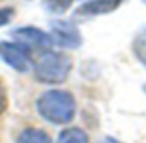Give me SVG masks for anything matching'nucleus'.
<instances>
[{
  "label": "nucleus",
  "instance_id": "5",
  "mask_svg": "<svg viewBox=\"0 0 146 143\" xmlns=\"http://www.w3.org/2000/svg\"><path fill=\"white\" fill-rule=\"evenodd\" d=\"M12 36L16 40H19L21 45H24L28 48H29V45L35 48H40V50H48L50 47H53V40H52L50 33H45L36 26H21L12 31Z\"/></svg>",
  "mask_w": 146,
  "mask_h": 143
},
{
  "label": "nucleus",
  "instance_id": "8",
  "mask_svg": "<svg viewBox=\"0 0 146 143\" xmlns=\"http://www.w3.org/2000/svg\"><path fill=\"white\" fill-rule=\"evenodd\" d=\"M57 143H90V136L81 128H67L58 134Z\"/></svg>",
  "mask_w": 146,
  "mask_h": 143
},
{
  "label": "nucleus",
  "instance_id": "4",
  "mask_svg": "<svg viewBox=\"0 0 146 143\" xmlns=\"http://www.w3.org/2000/svg\"><path fill=\"white\" fill-rule=\"evenodd\" d=\"M0 59L17 73H28L31 67V52L21 43L0 41Z\"/></svg>",
  "mask_w": 146,
  "mask_h": 143
},
{
  "label": "nucleus",
  "instance_id": "1",
  "mask_svg": "<svg viewBox=\"0 0 146 143\" xmlns=\"http://www.w3.org/2000/svg\"><path fill=\"white\" fill-rule=\"evenodd\" d=\"M36 110L52 124H69L76 114V100L65 90H46L38 97Z\"/></svg>",
  "mask_w": 146,
  "mask_h": 143
},
{
  "label": "nucleus",
  "instance_id": "13",
  "mask_svg": "<svg viewBox=\"0 0 146 143\" xmlns=\"http://www.w3.org/2000/svg\"><path fill=\"white\" fill-rule=\"evenodd\" d=\"M141 2H143V4H146V0H141Z\"/></svg>",
  "mask_w": 146,
  "mask_h": 143
},
{
  "label": "nucleus",
  "instance_id": "7",
  "mask_svg": "<svg viewBox=\"0 0 146 143\" xmlns=\"http://www.w3.org/2000/svg\"><path fill=\"white\" fill-rule=\"evenodd\" d=\"M132 53L137 62L146 69V24L141 26L132 38Z\"/></svg>",
  "mask_w": 146,
  "mask_h": 143
},
{
  "label": "nucleus",
  "instance_id": "3",
  "mask_svg": "<svg viewBox=\"0 0 146 143\" xmlns=\"http://www.w3.org/2000/svg\"><path fill=\"white\" fill-rule=\"evenodd\" d=\"M50 36L53 40V43H57L62 48H79L83 43V36L79 33V28L72 23V21H65V19H57L50 23Z\"/></svg>",
  "mask_w": 146,
  "mask_h": 143
},
{
  "label": "nucleus",
  "instance_id": "9",
  "mask_svg": "<svg viewBox=\"0 0 146 143\" xmlns=\"http://www.w3.org/2000/svg\"><path fill=\"white\" fill-rule=\"evenodd\" d=\"M16 143H52V141H50V136L43 129L28 128V129H24L17 136V141Z\"/></svg>",
  "mask_w": 146,
  "mask_h": 143
},
{
  "label": "nucleus",
  "instance_id": "11",
  "mask_svg": "<svg viewBox=\"0 0 146 143\" xmlns=\"http://www.w3.org/2000/svg\"><path fill=\"white\" fill-rule=\"evenodd\" d=\"M14 14H16V11L12 7H2V9H0V28L7 26L12 21Z\"/></svg>",
  "mask_w": 146,
  "mask_h": 143
},
{
  "label": "nucleus",
  "instance_id": "6",
  "mask_svg": "<svg viewBox=\"0 0 146 143\" xmlns=\"http://www.w3.org/2000/svg\"><path fill=\"white\" fill-rule=\"evenodd\" d=\"M124 0H88L74 11V17H96L110 14L120 7Z\"/></svg>",
  "mask_w": 146,
  "mask_h": 143
},
{
  "label": "nucleus",
  "instance_id": "2",
  "mask_svg": "<svg viewBox=\"0 0 146 143\" xmlns=\"http://www.w3.org/2000/svg\"><path fill=\"white\" fill-rule=\"evenodd\" d=\"M72 69V60L62 52H45L35 64V78L45 85H60L67 80Z\"/></svg>",
  "mask_w": 146,
  "mask_h": 143
},
{
  "label": "nucleus",
  "instance_id": "10",
  "mask_svg": "<svg viewBox=\"0 0 146 143\" xmlns=\"http://www.w3.org/2000/svg\"><path fill=\"white\" fill-rule=\"evenodd\" d=\"M74 4V0H41V5H43V9L48 12V14H52V16H64L69 9H70V5Z\"/></svg>",
  "mask_w": 146,
  "mask_h": 143
},
{
  "label": "nucleus",
  "instance_id": "12",
  "mask_svg": "<svg viewBox=\"0 0 146 143\" xmlns=\"http://www.w3.org/2000/svg\"><path fill=\"white\" fill-rule=\"evenodd\" d=\"M7 105H9V95H7L5 85L0 80V114H4L7 110Z\"/></svg>",
  "mask_w": 146,
  "mask_h": 143
}]
</instances>
